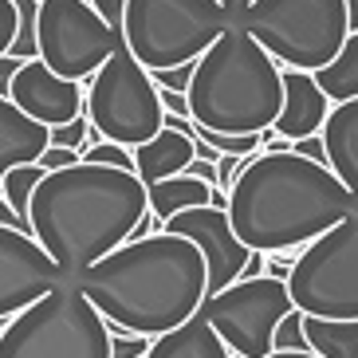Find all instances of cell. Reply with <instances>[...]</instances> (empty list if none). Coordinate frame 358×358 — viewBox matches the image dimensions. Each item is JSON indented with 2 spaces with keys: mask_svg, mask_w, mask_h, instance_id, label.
<instances>
[{
  "mask_svg": "<svg viewBox=\"0 0 358 358\" xmlns=\"http://www.w3.org/2000/svg\"><path fill=\"white\" fill-rule=\"evenodd\" d=\"M79 162V154L75 150H67V146H48L40 154V166H43V173H55V169H67V166H75Z\"/></svg>",
  "mask_w": 358,
  "mask_h": 358,
  "instance_id": "cell-30",
  "label": "cell"
},
{
  "mask_svg": "<svg viewBox=\"0 0 358 358\" xmlns=\"http://www.w3.org/2000/svg\"><path fill=\"white\" fill-rule=\"evenodd\" d=\"M4 323H8V319H4ZM4 323H0V331H4Z\"/></svg>",
  "mask_w": 358,
  "mask_h": 358,
  "instance_id": "cell-40",
  "label": "cell"
},
{
  "mask_svg": "<svg viewBox=\"0 0 358 358\" xmlns=\"http://www.w3.org/2000/svg\"><path fill=\"white\" fill-rule=\"evenodd\" d=\"M327 115H331V99H327L323 87L315 83V75L284 67V106H280V115H275V122H272L275 134L292 138V142L311 138V134L323 130Z\"/></svg>",
  "mask_w": 358,
  "mask_h": 358,
  "instance_id": "cell-15",
  "label": "cell"
},
{
  "mask_svg": "<svg viewBox=\"0 0 358 358\" xmlns=\"http://www.w3.org/2000/svg\"><path fill=\"white\" fill-rule=\"evenodd\" d=\"M20 67H24V59H16V55H0V99H8L12 79H16Z\"/></svg>",
  "mask_w": 358,
  "mask_h": 358,
  "instance_id": "cell-33",
  "label": "cell"
},
{
  "mask_svg": "<svg viewBox=\"0 0 358 358\" xmlns=\"http://www.w3.org/2000/svg\"><path fill=\"white\" fill-rule=\"evenodd\" d=\"M87 122L103 134V142L118 146H142L162 130L166 110L162 95L150 71L138 64L127 48H118L91 79H87V103H83Z\"/></svg>",
  "mask_w": 358,
  "mask_h": 358,
  "instance_id": "cell-8",
  "label": "cell"
},
{
  "mask_svg": "<svg viewBox=\"0 0 358 358\" xmlns=\"http://www.w3.org/2000/svg\"><path fill=\"white\" fill-rule=\"evenodd\" d=\"M16 24H20V16H16V4H12V0H0V55L12 52Z\"/></svg>",
  "mask_w": 358,
  "mask_h": 358,
  "instance_id": "cell-29",
  "label": "cell"
},
{
  "mask_svg": "<svg viewBox=\"0 0 358 358\" xmlns=\"http://www.w3.org/2000/svg\"><path fill=\"white\" fill-rule=\"evenodd\" d=\"M87 4H91V8H95L106 24H110V28H118V20H122V8H127V0H87Z\"/></svg>",
  "mask_w": 358,
  "mask_h": 358,
  "instance_id": "cell-32",
  "label": "cell"
},
{
  "mask_svg": "<svg viewBox=\"0 0 358 358\" xmlns=\"http://www.w3.org/2000/svg\"><path fill=\"white\" fill-rule=\"evenodd\" d=\"M217 4H221V8H224V12H229L232 20H236V16H241V12H244V8H248V4H252V0H217Z\"/></svg>",
  "mask_w": 358,
  "mask_h": 358,
  "instance_id": "cell-37",
  "label": "cell"
},
{
  "mask_svg": "<svg viewBox=\"0 0 358 358\" xmlns=\"http://www.w3.org/2000/svg\"><path fill=\"white\" fill-rule=\"evenodd\" d=\"M319 138H323V146H327V169L358 201V99L331 106Z\"/></svg>",
  "mask_w": 358,
  "mask_h": 358,
  "instance_id": "cell-16",
  "label": "cell"
},
{
  "mask_svg": "<svg viewBox=\"0 0 358 358\" xmlns=\"http://www.w3.org/2000/svg\"><path fill=\"white\" fill-rule=\"evenodd\" d=\"M150 79H154L158 91H178V95H185L189 91V79H193V64L169 67V71H150Z\"/></svg>",
  "mask_w": 358,
  "mask_h": 358,
  "instance_id": "cell-28",
  "label": "cell"
},
{
  "mask_svg": "<svg viewBox=\"0 0 358 358\" xmlns=\"http://www.w3.org/2000/svg\"><path fill=\"white\" fill-rule=\"evenodd\" d=\"M87 130H91V122H87V115H79L75 122L52 127L48 138H52V146H67V150H75V154H83L87 150Z\"/></svg>",
  "mask_w": 358,
  "mask_h": 358,
  "instance_id": "cell-27",
  "label": "cell"
},
{
  "mask_svg": "<svg viewBox=\"0 0 358 358\" xmlns=\"http://www.w3.org/2000/svg\"><path fill=\"white\" fill-rule=\"evenodd\" d=\"M185 173H189V178H197V181H205V185H213V189H217V166H213V162H201V158H193Z\"/></svg>",
  "mask_w": 358,
  "mask_h": 358,
  "instance_id": "cell-34",
  "label": "cell"
},
{
  "mask_svg": "<svg viewBox=\"0 0 358 358\" xmlns=\"http://www.w3.org/2000/svg\"><path fill=\"white\" fill-rule=\"evenodd\" d=\"M315 83L323 87V95L331 99V106L358 99V32H350L335 59L323 71H315Z\"/></svg>",
  "mask_w": 358,
  "mask_h": 358,
  "instance_id": "cell-22",
  "label": "cell"
},
{
  "mask_svg": "<svg viewBox=\"0 0 358 358\" xmlns=\"http://www.w3.org/2000/svg\"><path fill=\"white\" fill-rule=\"evenodd\" d=\"M59 284H71V280H64V272L55 268V260L40 248L32 232L0 224V323L20 315L24 307H32Z\"/></svg>",
  "mask_w": 358,
  "mask_h": 358,
  "instance_id": "cell-12",
  "label": "cell"
},
{
  "mask_svg": "<svg viewBox=\"0 0 358 358\" xmlns=\"http://www.w3.org/2000/svg\"><path fill=\"white\" fill-rule=\"evenodd\" d=\"M347 16H350V32H358V0H347Z\"/></svg>",
  "mask_w": 358,
  "mask_h": 358,
  "instance_id": "cell-39",
  "label": "cell"
},
{
  "mask_svg": "<svg viewBox=\"0 0 358 358\" xmlns=\"http://www.w3.org/2000/svg\"><path fill=\"white\" fill-rule=\"evenodd\" d=\"M48 146H52L48 127L28 118L8 99H0V178L16 166H36Z\"/></svg>",
  "mask_w": 358,
  "mask_h": 358,
  "instance_id": "cell-17",
  "label": "cell"
},
{
  "mask_svg": "<svg viewBox=\"0 0 358 358\" xmlns=\"http://www.w3.org/2000/svg\"><path fill=\"white\" fill-rule=\"evenodd\" d=\"M146 358H232V350L217 338V331L205 319L193 315L189 323L173 327V331H166L158 338H150Z\"/></svg>",
  "mask_w": 358,
  "mask_h": 358,
  "instance_id": "cell-19",
  "label": "cell"
},
{
  "mask_svg": "<svg viewBox=\"0 0 358 358\" xmlns=\"http://www.w3.org/2000/svg\"><path fill=\"white\" fill-rule=\"evenodd\" d=\"M0 224H12V229H24V232H28V224H24L20 217L8 209V201H4V197H0Z\"/></svg>",
  "mask_w": 358,
  "mask_h": 358,
  "instance_id": "cell-36",
  "label": "cell"
},
{
  "mask_svg": "<svg viewBox=\"0 0 358 358\" xmlns=\"http://www.w3.org/2000/svg\"><path fill=\"white\" fill-rule=\"evenodd\" d=\"M106 335H110V358H146V350H150L146 335H127L115 323H106Z\"/></svg>",
  "mask_w": 358,
  "mask_h": 358,
  "instance_id": "cell-26",
  "label": "cell"
},
{
  "mask_svg": "<svg viewBox=\"0 0 358 358\" xmlns=\"http://www.w3.org/2000/svg\"><path fill=\"white\" fill-rule=\"evenodd\" d=\"M292 154H299V158H311V162H319V166H327V146H323V138H319V134L299 138Z\"/></svg>",
  "mask_w": 358,
  "mask_h": 358,
  "instance_id": "cell-31",
  "label": "cell"
},
{
  "mask_svg": "<svg viewBox=\"0 0 358 358\" xmlns=\"http://www.w3.org/2000/svg\"><path fill=\"white\" fill-rule=\"evenodd\" d=\"M232 24L217 0H127L118 36L146 71L197 64L201 52Z\"/></svg>",
  "mask_w": 358,
  "mask_h": 358,
  "instance_id": "cell-6",
  "label": "cell"
},
{
  "mask_svg": "<svg viewBox=\"0 0 358 358\" xmlns=\"http://www.w3.org/2000/svg\"><path fill=\"white\" fill-rule=\"evenodd\" d=\"M146 213L150 201L138 173L75 162L43 173L28 205V232L75 284L95 260L122 248Z\"/></svg>",
  "mask_w": 358,
  "mask_h": 358,
  "instance_id": "cell-2",
  "label": "cell"
},
{
  "mask_svg": "<svg viewBox=\"0 0 358 358\" xmlns=\"http://www.w3.org/2000/svg\"><path fill=\"white\" fill-rule=\"evenodd\" d=\"M358 209V201L327 166L299 154H260L229 189V224L244 248L264 256L299 252Z\"/></svg>",
  "mask_w": 358,
  "mask_h": 358,
  "instance_id": "cell-3",
  "label": "cell"
},
{
  "mask_svg": "<svg viewBox=\"0 0 358 358\" xmlns=\"http://www.w3.org/2000/svg\"><path fill=\"white\" fill-rule=\"evenodd\" d=\"M189 122L217 134H264L284 106V67L241 24H229L193 64Z\"/></svg>",
  "mask_w": 358,
  "mask_h": 358,
  "instance_id": "cell-4",
  "label": "cell"
},
{
  "mask_svg": "<svg viewBox=\"0 0 358 358\" xmlns=\"http://www.w3.org/2000/svg\"><path fill=\"white\" fill-rule=\"evenodd\" d=\"M36 48H40L36 59L43 67L75 83H87L122 48V36L87 0H40Z\"/></svg>",
  "mask_w": 358,
  "mask_h": 358,
  "instance_id": "cell-10",
  "label": "cell"
},
{
  "mask_svg": "<svg viewBox=\"0 0 358 358\" xmlns=\"http://www.w3.org/2000/svg\"><path fill=\"white\" fill-rule=\"evenodd\" d=\"M8 103L20 106L28 118H36V122H43V127L52 130V127H64V122H75V118L83 115L87 91H83V83L55 75L40 59H24V67L12 79Z\"/></svg>",
  "mask_w": 358,
  "mask_h": 358,
  "instance_id": "cell-14",
  "label": "cell"
},
{
  "mask_svg": "<svg viewBox=\"0 0 358 358\" xmlns=\"http://www.w3.org/2000/svg\"><path fill=\"white\" fill-rule=\"evenodd\" d=\"M130 154H134V173L142 178V185H154V181H166V178L185 173L189 162L197 158V146H193V138L162 127L150 142L134 146Z\"/></svg>",
  "mask_w": 358,
  "mask_h": 358,
  "instance_id": "cell-18",
  "label": "cell"
},
{
  "mask_svg": "<svg viewBox=\"0 0 358 358\" xmlns=\"http://www.w3.org/2000/svg\"><path fill=\"white\" fill-rule=\"evenodd\" d=\"M162 232H173V236H185L189 244H197L201 260H205V272H209V295L236 284L248 256H252V248H244L241 236L232 232L229 213L213 209V205L185 209L178 217H169V221H162Z\"/></svg>",
  "mask_w": 358,
  "mask_h": 358,
  "instance_id": "cell-13",
  "label": "cell"
},
{
  "mask_svg": "<svg viewBox=\"0 0 358 358\" xmlns=\"http://www.w3.org/2000/svg\"><path fill=\"white\" fill-rule=\"evenodd\" d=\"M40 181H43L40 162H36V166H16V169H8V173L0 178V197L8 201V209L16 213L24 224H28V205H32V193H36Z\"/></svg>",
  "mask_w": 358,
  "mask_h": 358,
  "instance_id": "cell-23",
  "label": "cell"
},
{
  "mask_svg": "<svg viewBox=\"0 0 358 358\" xmlns=\"http://www.w3.org/2000/svg\"><path fill=\"white\" fill-rule=\"evenodd\" d=\"M79 162H91V166H110V169H130L134 173V154L118 142H95L79 154Z\"/></svg>",
  "mask_w": 358,
  "mask_h": 358,
  "instance_id": "cell-24",
  "label": "cell"
},
{
  "mask_svg": "<svg viewBox=\"0 0 358 358\" xmlns=\"http://www.w3.org/2000/svg\"><path fill=\"white\" fill-rule=\"evenodd\" d=\"M268 358H319V355H311V350H272Z\"/></svg>",
  "mask_w": 358,
  "mask_h": 358,
  "instance_id": "cell-38",
  "label": "cell"
},
{
  "mask_svg": "<svg viewBox=\"0 0 358 358\" xmlns=\"http://www.w3.org/2000/svg\"><path fill=\"white\" fill-rule=\"evenodd\" d=\"M0 358H110L106 319L75 284H59L4 323Z\"/></svg>",
  "mask_w": 358,
  "mask_h": 358,
  "instance_id": "cell-7",
  "label": "cell"
},
{
  "mask_svg": "<svg viewBox=\"0 0 358 358\" xmlns=\"http://www.w3.org/2000/svg\"><path fill=\"white\" fill-rule=\"evenodd\" d=\"M287 311H295V303L284 280L256 275V280H236L224 292L209 295L197 315L217 331V338L236 358H268L275 327Z\"/></svg>",
  "mask_w": 358,
  "mask_h": 358,
  "instance_id": "cell-11",
  "label": "cell"
},
{
  "mask_svg": "<svg viewBox=\"0 0 358 358\" xmlns=\"http://www.w3.org/2000/svg\"><path fill=\"white\" fill-rule=\"evenodd\" d=\"M213 185L189 178V173H178V178H166V181H154L146 185V201H150V217L158 221H169L185 209H201V205H213Z\"/></svg>",
  "mask_w": 358,
  "mask_h": 358,
  "instance_id": "cell-20",
  "label": "cell"
},
{
  "mask_svg": "<svg viewBox=\"0 0 358 358\" xmlns=\"http://www.w3.org/2000/svg\"><path fill=\"white\" fill-rule=\"evenodd\" d=\"M232 24L260 43L280 67L323 71L350 36L347 0H252Z\"/></svg>",
  "mask_w": 358,
  "mask_h": 358,
  "instance_id": "cell-5",
  "label": "cell"
},
{
  "mask_svg": "<svg viewBox=\"0 0 358 358\" xmlns=\"http://www.w3.org/2000/svg\"><path fill=\"white\" fill-rule=\"evenodd\" d=\"M307 350L319 358H358V319H315L303 315Z\"/></svg>",
  "mask_w": 358,
  "mask_h": 358,
  "instance_id": "cell-21",
  "label": "cell"
},
{
  "mask_svg": "<svg viewBox=\"0 0 358 358\" xmlns=\"http://www.w3.org/2000/svg\"><path fill=\"white\" fill-rule=\"evenodd\" d=\"M75 287L106 323L127 335L158 338L201 311L209 299V272L197 244L173 232H154L95 260Z\"/></svg>",
  "mask_w": 358,
  "mask_h": 358,
  "instance_id": "cell-1",
  "label": "cell"
},
{
  "mask_svg": "<svg viewBox=\"0 0 358 358\" xmlns=\"http://www.w3.org/2000/svg\"><path fill=\"white\" fill-rule=\"evenodd\" d=\"M256 275H264V252H252V256H248L241 280H256Z\"/></svg>",
  "mask_w": 358,
  "mask_h": 358,
  "instance_id": "cell-35",
  "label": "cell"
},
{
  "mask_svg": "<svg viewBox=\"0 0 358 358\" xmlns=\"http://www.w3.org/2000/svg\"><path fill=\"white\" fill-rule=\"evenodd\" d=\"M272 350H307V335H303V311H287L280 319L272 335Z\"/></svg>",
  "mask_w": 358,
  "mask_h": 358,
  "instance_id": "cell-25",
  "label": "cell"
},
{
  "mask_svg": "<svg viewBox=\"0 0 358 358\" xmlns=\"http://www.w3.org/2000/svg\"><path fill=\"white\" fill-rule=\"evenodd\" d=\"M287 295L303 315L358 319V209L295 252Z\"/></svg>",
  "mask_w": 358,
  "mask_h": 358,
  "instance_id": "cell-9",
  "label": "cell"
}]
</instances>
